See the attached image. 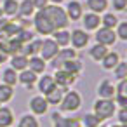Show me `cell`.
Segmentation results:
<instances>
[{
	"label": "cell",
	"mask_w": 127,
	"mask_h": 127,
	"mask_svg": "<svg viewBox=\"0 0 127 127\" xmlns=\"http://www.w3.org/2000/svg\"><path fill=\"white\" fill-rule=\"evenodd\" d=\"M82 103H84V99H82V94L78 91L66 89V92L59 103V111L61 113H75L82 108Z\"/></svg>",
	"instance_id": "obj_1"
},
{
	"label": "cell",
	"mask_w": 127,
	"mask_h": 127,
	"mask_svg": "<svg viewBox=\"0 0 127 127\" xmlns=\"http://www.w3.org/2000/svg\"><path fill=\"white\" fill-rule=\"evenodd\" d=\"M45 12V16L49 18V21L52 23L54 30H61V28H66L70 25V19L64 12V9L61 5H56V4H49L45 9H42Z\"/></svg>",
	"instance_id": "obj_2"
},
{
	"label": "cell",
	"mask_w": 127,
	"mask_h": 127,
	"mask_svg": "<svg viewBox=\"0 0 127 127\" xmlns=\"http://www.w3.org/2000/svg\"><path fill=\"white\" fill-rule=\"evenodd\" d=\"M117 111V104L113 99H96L94 104H92V113L103 122V120H108L115 115Z\"/></svg>",
	"instance_id": "obj_3"
},
{
	"label": "cell",
	"mask_w": 127,
	"mask_h": 127,
	"mask_svg": "<svg viewBox=\"0 0 127 127\" xmlns=\"http://www.w3.org/2000/svg\"><path fill=\"white\" fill-rule=\"evenodd\" d=\"M32 25H33L35 32H37L38 35H44V37H49V35H52V32H54V26H52V23L49 21V18L45 16L44 11H37V12L32 16Z\"/></svg>",
	"instance_id": "obj_4"
},
{
	"label": "cell",
	"mask_w": 127,
	"mask_h": 127,
	"mask_svg": "<svg viewBox=\"0 0 127 127\" xmlns=\"http://www.w3.org/2000/svg\"><path fill=\"white\" fill-rule=\"evenodd\" d=\"M91 42V35L89 32L82 30V28H75L73 32H70V45L75 49V51H80V49H85Z\"/></svg>",
	"instance_id": "obj_5"
},
{
	"label": "cell",
	"mask_w": 127,
	"mask_h": 127,
	"mask_svg": "<svg viewBox=\"0 0 127 127\" xmlns=\"http://www.w3.org/2000/svg\"><path fill=\"white\" fill-rule=\"evenodd\" d=\"M75 58H78V54H77V51L71 47V45H68V47H61L59 51H58V54L51 59V63H52V66L58 70V68H61L66 61H70V59H75Z\"/></svg>",
	"instance_id": "obj_6"
},
{
	"label": "cell",
	"mask_w": 127,
	"mask_h": 127,
	"mask_svg": "<svg viewBox=\"0 0 127 127\" xmlns=\"http://www.w3.org/2000/svg\"><path fill=\"white\" fill-rule=\"evenodd\" d=\"M52 77H54L56 85H58V87H63V89H70V87L75 85V82L78 80L77 75H73V73H70V71H66V70H63V68H58Z\"/></svg>",
	"instance_id": "obj_7"
},
{
	"label": "cell",
	"mask_w": 127,
	"mask_h": 127,
	"mask_svg": "<svg viewBox=\"0 0 127 127\" xmlns=\"http://www.w3.org/2000/svg\"><path fill=\"white\" fill-rule=\"evenodd\" d=\"M94 38H96V44H103L106 47L117 44V35H115V30H110V28H103L99 26L97 30H94Z\"/></svg>",
	"instance_id": "obj_8"
},
{
	"label": "cell",
	"mask_w": 127,
	"mask_h": 127,
	"mask_svg": "<svg viewBox=\"0 0 127 127\" xmlns=\"http://www.w3.org/2000/svg\"><path fill=\"white\" fill-rule=\"evenodd\" d=\"M58 51H59V47H58V44L51 38V37H45L44 40H42V44H40V51H38V56L44 59V61H51L56 54H58Z\"/></svg>",
	"instance_id": "obj_9"
},
{
	"label": "cell",
	"mask_w": 127,
	"mask_h": 127,
	"mask_svg": "<svg viewBox=\"0 0 127 127\" xmlns=\"http://www.w3.org/2000/svg\"><path fill=\"white\" fill-rule=\"evenodd\" d=\"M28 106H30V111H32L35 117L44 115V113H47V111H49V103H47L45 96H42V94L32 96V97H30Z\"/></svg>",
	"instance_id": "obj_10"
},
{
	"label": "cell",
	"mask_w": 127,
	"mask_h": 127,
	"mask_svg": "<svg viewBox=\"0 0 127 127\" xmlns=\"http://www.w3.org/2000/svg\"><path fill=\"white\" fill-rule=\"evenodd\" d=\"M51 120H52V127H82L77 117H64L61 115V111H54L51 115Z\"/></svg>",
	"instance_id": "obj_11"
},
{
	"label": "cell",
	"mask_w": 127,
	"mask_h": 127,
	"mask_svg": "<svg viewBox=\"0 0 127 127\" xmlns=\"http://www.w3.org/2000/svg\"><path fill=\"white\" fill-rule=\"evenodd\" d=\"M64 12L71 23H77V21H80V18L84 14V4L78 2V0H70L64 7Z\"/></svg>",
	"instance_id": "obj_12"
},
{
	"label": "cell",
	"mask_w": 127,
	"mask_h": 127,
	"mask_svg": "<svg viewBox=\"0 0 127 127\" xmlns=\"http://www.w3.org/2000/svg\"><path fill=\"white\" fill-rule=\"evenodd\" d=\"M96 94L101 99H113L115 97V84L110 78H103L96 87Z\"/></svg>",
	"instance_id": "obj_13"
},
{
	"label": "cell",
	"mask_w": 127,
	"mask_h": 127,
	"mask_svg": "<svg viewBox=\"0 0 127 127\" xmlns=\"http://www.w3.org/2000/svg\"><path fill=\"white\" fill-rule=\"evenodd\" d=\"M80 21L84 25L82 30H85V32H94V30H97L101 26V16L99 14H94V12H89V11L85 14H82Z\"/></svg>",
	"instance_id": "obj_14"
},
{
	"label": "cell",
	"mask_w": 127,
	"mask_h": 127,
	"mask_svg": "<svg viewBox=\"0 0 127 127\" xmlns=\"http://www.w3.org/2000/svg\"><path fill=\"white\" fill-rule=\"evenodd\" d=\"M35 87L38 89V92H40L42 96H45L47 92H51V91L56 87L54 77H52V75H47V73H42V77H38V78H37Z\"/></svg>",
	"instance_id": "obj_15"
},
{
	"label": "cell",
	"mask_w": 127,
	"mask_h": 127,
	"mask_svg": "<svg viewBox=\"0 0 127 127\" xmlns=\"http://www.w3.org/2000/svg\"><path fill=\"white\" fill-rule=\"evenodd\" d=\"M37 78L38 75L33 73L32 70H23V71H18V84H21L25 89H33L35 84H37Z\"/></svg>",
	"instance_id": "obj_16"
},
{
	"label": "cell",
	"mask_w": 127,
	"mask_h": 127,
	"mask_svg": "<svg viewBox=\"0 0 127 127\" xmlns=\"http://www.w3.org/2000/svg\"><path fill=\"white\" fill-rule=\"evenodd\" d=\"M85 7H87L89 12L103 14L110 7V0H85Z\"/></svg>",
	"instance_id": "obj_17"
},
{
	"label": "cell",
	"mask_w": 127,
	"mask_h": 127,
	"mask_svg": "<svg viewBox=\"0 0 127 127\" xmlns=\"http://www.w3.org/2000/svg\"><path fill=\"white\" fill-rule=\"evenodd\" d=\"M2 12L5 18L12 19V18H18V9H19V0H2Z\"/></svg>",
	"instance_id": "obj_18"
},
{
	"label": "cell",
	"mask_w": 127,
	"mask_h": 127,
	"mask_svg": "<svg viewBox=\"0 0 127 127\" xmlns=\"http://www.w3.org/2000/svg\"><path fill=\"white\" fill-rule=\"evenodd\" d=\"M28 70H32L37 75H42L47 70V61H44L40 56H30L28 58Z\"/></svg>",
	"instance_id": "obj_19"
},
{
	"label": "cell",
	"mask_w": 127,
	"mask_h": 127,
	"mask_svg": "<svg viewBox=\"0 0 127 127\" xmlns=\"http://www.w3.org/2000/svg\"><path fill=\"white\" fill-rule=\"evenodd\" d=\"M122 58H120V54L117 52V51H108L106 52V56L99 61L101 63V66L104 68V70H108V71H111L117 64H118V61H120Z\"/></svg>",
	"instance_id": "obj_20"
},
{
	"label": "cell",
	"mask_w": 127,
	"mask_h": 127,
	"mask_svg": "<svg viewBox=\"0 0 127 127\" xmlns=\"http://www.w3.org/2000/svg\"><path fill=\"white\" fill-rule=\"evenodd\" d=\"M37 12L33 0H19V9H18V18H28L32 19V16Z\"/></svg>",
	"instance_id": "obj_21"
},
{
	"label": "cell",
	"mask_w": 127,
	"mask_h": 127,
	"mask_svg": "<svg viewBox=\"0 0 127 127\" xmlns=\"http://www.w3.org/2000/svg\"><path fill=\"white\" fill-rule=\"evenodd\" d=\"M51 38L58 44V47H59V49H61V47H68V45H70V30H66V28L54 30Z\"/></svg>",
	"instance_id": "obj_22"
},
{
	"label": "cell",
	"mask_w": 127,
	"mask_h": 127,
	"mask_svg": "<svg viewBox=\"0 0 127 127\" xmlns=\"http://www.w3.org/2000/svg\"><path fill=\"white\" fill-rule=\"evenodd\" d=\"M14 124V111L7 104H0V127H11Z\"/></svg>",
	"instance_id": "obj_23"
},
{
	"label": "cell",
	"mask_w": 127,
	"mask_h": 127,
	"mask_svg": "<svg viewBox=\"0 0 127 127\" xmlns=\"http://www.w3.org/2000/svg\"><path fill=\"white\" fill-rule=\"evenodd\" d=\"M64 92H66V89L58 87V85H56L51 92H47V94H45V99H47L49 106H59V103H61V99H63Z\"/></svg>",
	"instance_id": "obj_24"
},
{
	"label": "cell",
	"mask_w": 127,
	"mask_h": 127,
	"mask_svg": "<svg viewBox=\"0 0 127 127\" xmlns=\"http://www.w3.org/2000/svg\"><path fill=\"white\" fill-rule=\"evenodd\" d=\"M108 52V47L103 45V44H94L91 49H89V58L94 61V63H99Z\"/></svg>",
	"instance_id": "obj_25"
},
{
	"label": "cell",
	"mask_w": 127,
	"mask_h": 127,
	"mask_svg": "<svg viewBox=\"0 0 127 127\" xmlns=\"http://www.w3.org/2000/svg\"><path fill=\"white\" fill-rule=\"evenodd\" d=\"M11 58V68L16 70V71H23L28 68V58L23 56V54H14V56H9Z\"/></svg>",
	"instance_id": "obj_26"
},
{
	"label": "cell",
	"mask_w": 127,
	"mask_h": 127,
	"mask_svg": "<svg viewBox=\"0 0 127 127\" xmlns=\"http://www.w3.org/2000/svg\"><path fill=\"white\" fill-rule=\"evenodd\" d=\"M0 78H2V82H4V84H7V85L14 87V85L18 84V71H16V70H12L11 66H9V68H4L2 71H0Z\"/></svg>",
	"instance_id": "obj_27"
},
{
	"label": "cell",
	"mask_w": 127,
	"mask_h": 127,
	"mask_svg": "<svg viewBox=\"0 0 127 127\" xmlns=\"http://www.w3.org/2000/svg\"><path fill=\"white\" fill-rule=\"evenodd\" d=\"M61 68L66 70V71H70V73H73V75H77V77H80V75H82V70H84V64H82V61H80L78 58H75V59L66 61Z\"/></svg>",
	"instance_id": "obj_28"
},
{
	"label": "cell",
	"mask_w": 127,
	"mask_h": 127,
	"mask_svg": "<svg viewBox=\"0 0 127 127\" xmlns=\"http://www.w3.org/2000/svg\"><path fill=\"white\" fill-rule=\"evenodd\" d=\"M118 16L115 12H103L101 16V26L103 28H110V30H115V26L118 25Z\"/></svg>",
	"instance_id": "obj_29"
},
{
	"label": "cell",
	"mask_w": 127,
	"mask_h": 127,
	"mask_svg": "<svg viewBox=\"0 0 127 127\" xmlns=\"http://www.w3.org/2000/svg\"><path fill=\"white\" fill-rule=\"evenodd\" d=\"M18 127H40V122L33 113H25L18 120Z\"/></svg>",
	"instance_id": "obj_30"
},
{
	"label": "cell",
	"mask_w": 127,
	"mask_h": 127,
	"mask_svg": "<svg viewBox=\"0 0 127 127\" xmlns=\"http://www.w3.org/2000/svg\"><path fill=\"white\" fill-rule=\"evenodd\" d=\"M12 97H14V87L2 82L0 84V104H7Z\"/></svg>",
	"instance_id": "obj_31"
},
{
	"label": "cell",
	"mask_w": 127,
	"mask_h": 127,
	"mask_svg": "<svg viewBox=\"0 0 127 127\" xmlns=\"http://www.w3.org/2000/svg\"><path fill=\"white\" fill-rule=\"evenodd\" d=\"M111 71H113V77H115L117 80L127 78V61L120 59V61H118V64H117V66H115Z\"/></svg>",
	"instance_id": "obj_32"
},
{
	"label": "cell",
	"mask_w": 127,
	"mask_h": 127,
	"mask_svg": "<svg viewBox=\"0 0 127 127\" xmlns=\"http://www.w3.org/2000/svg\"><path fill=\"white\" fill-rule=\"evenodd\" d=\"M101 124V120L91 111V113H85L84 117H82V120H80V125L82 127H97Z\"/></svg>",
	"instance_id": "obj_33"
},
{
	"label": "cell",
	"mask_w": 127,
	"mask_h": 127,
	"mask_svg": "<svg viewBox=\"0 0 127 127\" xmlns=\"http://www.w3.org/2000/svg\"><path fill=\"white\" fill-rule=\"evenodd\" d=\"M115 35L117 40L127 42V21H118V25L115 26Z\"/></svg>",
	"instance_id": "obj_34"
},
{
	"label": "cell",
	"mask_w": 127,
	"mask_h": 127,
	"mask_svg": "<svg viewBox=\"0 0 127 127\" xmlns=\"http://www.w3.org/2000/svg\"><path fill=\"white\" fill-rule=\"evenodd\" d=\"M110 5L113 7L115 12H124L127 9V0H111Z\"/></svg>",
	"instance_id": "obj_35"
},
{
	"label": "cell",
	"mask_w": 127,
	"mask_h": 127,
	"mask_svg": "<svg viewBox=\"0 0 127 127\" xmlns=\"http://www.w3.org/2000/svg\"><path fill=\"white\" fill-rule=\"evenodd\" d=\"M115 115H117V118H118V124H124V125H127V106H124V108H118V110L115 111Z\"/></svg>",
	"instance_id": "obj_36"
},
{
	"label": "cell",
	"mask_w": 127,
	"mask_h": 127,
	"mask_svg": "<svg viewBox=\"0 0 127 127\" xmlns=\"http://www.w3.org/2000/svg\"><path fill=\"white\" fill-rule=\"evenodd\" d=\"M33 5H35L37 11H42L49 5V0H33Z\"/></svg>",
	"instance_id": "obj_37"
},
{
	"label": "cell",
	"mask_w": 127,
	"mask_h": 127,
	"mask_svg": "<svg viewBox=\"0 0 127 127\" xmlns=\"http://www.w3.org/2000/svg\"><path fill=\"white\" fill-rule=\"evenodd\" d=\"M7 59H9V54L0 47V64H4V63H7Z\"/></svg>",
	"instance_id": "obj_38"
},
{
	"label": "cell",
	"mask_w": 127,
	"mask_h": 127,
	"mask_svg": "<svg viewBox=\"0 0 127 127\" xmlns=\"http://www.w3.org/2000/svg\"><path fill=\"white\" fill-rule=\"evenodd\" d=\"M64 0H49V4H56V5H61Z\"/></svg>",
	"instance_id": "obj_39"
},
{
	"label": "cell",
	"mask_w": 127,
	"mask_h": 127,
	"mask_svg": "<svg viewBox=\"0 0 127 127\" xmlns=\"http://www.w3.org/2000/svg\"><path fill=\"white\" fill-rule=\"evenodd\" d=\"M108 127H127V125H124V124H113V125H108Z\"/></svg>",
	"instance_id": "obj_40"
},
{
	"label": "cell",
	"mask_w": 127,
	"mask_h": 127,
	"mask_svg": "<svg viewBox=\"0 0 127 127\" xmlns=\"http://www.w3.org/2000/svg\"><path fill=\"white\" fill-rule=\"evenodd\" d=\"M0 18H4V12H2V7H0Z\"/></svg>",
	"instance_id": "obj_41"
},
{
	"label": "cell",
	"mask_w": 127,
	"mask_h": 127,
	"mask_svg": "<svg viewBox=\"0 0 127 127\" xmlns=\"http://www.w3.org/2000/svg\"><path fill=\"white\" fill-rule=\"evenodd\" d=\"M97 127H108V125H101V124H99V125H97Z\"/></svg>",
	"instance_id": "obj_42"
}]
</instances>
